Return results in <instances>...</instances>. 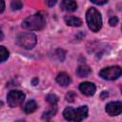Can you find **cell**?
<instances>
[{
    "label": "cell",
    "mask_w": 122,
    "mask_h": 122,
    "mask_svg": "<svg viewBox=\"0 0 122 122\" xmlns=\"http://www.w3.org/2000/svg\"><path fill=\"white\" fill-rule=\"evenodd\" d=\"M45 25L46 20L40 13H36L27 17L22 23L23 28L29 30H40L45 27Z\"/></svg>",
    "instance_id": "1"
},
{
    "label": "cell",
    "mask_w": 122,
    "mask_h": 122,
    "mask_svg": "<svg viewBox=\"0 0 122 122\" xmlns=\"http://www.w3.org/2000/svg\"><path fill=\"white\" fill-rule=\"evenodd\" d=\"M86 20H87V24L89 26V28L96 32L98 31L101 27H102V18H101V14L100 12L94 9V8H91L87 10L86 13Z\"/></svg>",
    "instance_id": "2"
},
{
    "label": "cell",
    "mask_w": 122,
    "mask_h": 122,
    "mask_svg": "<svg viewBox=\"0 0 122 122\" xmlns=\"http://www.w3.org/2000/svg\"><path fill=\"white\" fill-rule=\"evenodd\" d=\"M16 43L26 50H30L36 44V36L31 32H22L17 36Z\"/></svg>",
    "instance_id": "3"
},
{
    "label": "cell",
    "mask_w": 122,
    "mask_h": 122,
    "mask_svg": "<svg viewBox=\"0 0 122 122\" xmlns=\"http://www.w3.org/2000/svg\"><path fill=\"white\" fill-rule=\"evenodd\" d=\"M121 68L118 66H111L107 67L100 71L99 75L106 80H114L117 79L121 75Z\"/></svg>",
    "instance_id": "4"
},
{
    "label": "cell",
    "mask_w": 122,
    "mask_h": 122,
    "mask_svg": "<svg viewBox=\"0 0 122 122\" xmlns=\"http://www.w3.org/2000/svg\"><path fill=\"white\" fill-rule=\"evenodd\" d=\"M7 99H8V104L11 108H15L20 106L24 102L25 94L20 91H11L9 92Z\"/></svg>",
    "instance_id": "5"
},
{
    "label": "cell",
    "mask_w": 122,
    "mask_h": 122,
    "mask_svg": "<svg viewBox=\"0 0 122 122\" xmlns=\"http://www.w3.org/2000/svg\"><path fill=\"white\" fill-rule=\"evenodd\" d=\"M106 112L108 114L111 116H115L121 113L122 110V103L120 101H115V102H110L106 106Z\"/></svg>",
    "instance_id": "6"
},
{
    "label": "cell",
    "mask_w": 122,
    "mask_h": 122,
    "mask_svg": "<svg viewBox=\"0 0 122 122\" xmlns=\"http://www.w3.org/2000/svg\"><path fill=\"white\" fill-rule=\"evenodd\" d=\"M79 90L84 93L85 95H93L95 92V86L92 82H83L79 86Z\"/></svg>",
    "instance_id": "7"
},
{
    "label": "cell",
    "mask_w": 122,
    "mask_h": 122,
    "mask_svg": "<svg viewBox=\"0 0 122 122\" xmlns=\"http://www.w3.org/2000/svg\"><path fill=\"white\" fill-rule=\"evenodd\" d=\"M88 115V108L87 106H81L77 109H74V117L73 122H81Z\"/></svg>",
    "instance_id": "8"
},
{
    "label": "cell",
    "mask_w": 122,
    "mask_h": 122,
    "mask_svg": "<svg viewBox=\"0 0 122 122\" xmlns=\"http://www.w3.org/2000/svg\"><path fill=\"white\" fill-rule=\"evenodd\" d=\"M56 81L61 86H68L71 83V79L70 75L67 74L66 72H59L56 76Z\"/></svg>",
    "instance_id": "9"
},
{
    "label": "cell",
    "mask_w": 122,
    "mask_h": 122,
    "mask_svg": "<svg viewBox=\"0 0 122 122\" xmlns=\"http://www.w3.org/2000/svg\"><path fill=\"white\" fill-rule=\"evenodd\" d=\"M61 8L67 11H73L77 8V4L72 0H64L61 2Z\"/></svg>",
    "instance_id": "10"
},
{
    "label": "cell",
    "mask_w": 122,
    "mask_h": 122,
    "mask_svg": "<svg viewBox=\"0 0 122 122\" xmlns=\"http://www.w3.org/2000/svg\"><path fill=\"white\" fill-rule=\"evenodd\" d=\"M65 22L67 25L71 26V27H79L82 25V20L78 17L75 16H66L65 17Z\"/></svg>",
    "instance_id": "11"
},
{
    "label": "cell",
    "mask_w": 122,
    "mask_h": 122,
    "mask_svg": "<svg viewBox=\"0 0 122 122\" xmlns=\"http://www.w3.org/2000/svg\"><path fill=\"white\" fill-rule=\"evenodd\" d=\"M92 72V70L87 65H80L76 70V74L79 77H87Z\"/></svg>",
    "instance_id": "12"
},
{
    "label": "cell",
    "mask_w": 122,
    "mask_h": 122,
    "mask_svg": "<svg viewBox=\"0 0 122 122\" xmlns=\"http://www.w3.org/2000/svg\"><path fill=\"white\" fill-rule=\"evenodd\" d=\"M37 109V104L33 100H30L24 107V112L26 113H31Z\"/></svg>",
    "instance_id": "13"
},
{
    "label": "cell",
    "mask_w": 122,
    "mask_h": 122,
    "mask_svg": "<svg viewBox=\"0 0 122 122\" xmlns=\"http://www.w3.org/2000/svg\"><path fill=\"white\" fill-rule=\"evenodd\" d=\"M63 115L65 117L66 120L68 121H73V117H74V109H72L71 107H67L64 112H63Z\"/></svg>",
    "instance_id": "14"
},
{
    "label": "cell",
    "mask_w": 122,
    "mask_h": 122,
    "mask_svg": "<svg viewBox=\"0 0 122 122\" xmlns=\"http://www.w3.org/2000/svg\"><path fill=\"white\" fill-rule=\"evenodd\" d=\"M9 57V51L5 47L0 46V63L5 61Z\"/></svg>",
    "instance_id": "15"
},
{
    "label": "cell",
    "mask_w": 122,
    "mask_h": 122,
    "mask_svg": "<svg viewBox=\"0 0 122 122\" xmlns=\"http://www.w3.org/2000/svg\"><path fill=\"white\" fill-rule=\"evenodd\" d=\"M46 101L48 102V103H50L51 105H55L56 103H57V101H58V97L55 95V94H52V93H50V94H48L47 96H46Z\"/></svg>",
    "instance_id": "16"
},
{
    "label": "cell",
    "mask_w": 122,
    "mask_h": 122,
    "mask_svg": "<svg viewBox=\"0 0 122 122\" xmlns=\"http://www.w3.org/2000/svg\"><path fill=\"white\" fill-rule=\"evenodd\" d=\"M55 112H56V108H55V107H54V108L52 107L51 109H50V110L44 112L42 117H43L44 119H49V118H51V116H53V115L55 114Z\"/></svg>",
    "instance_id": "17"
},
{
    "label": "cell",
    "mask_w": 122,
    "mask_h": 122,
    "mask_svg": "<svg viewBox=\"0 0 122 122\" xmlns=\"http://www.w3.org/2000/svg\"><path fill=\"white\" fill-rule=\"evenodd\" d=\"M22 7H23V3H22L21 1H18V0L12 1L11 4H10V8H11V10H20Z\"/></svg>",
    "instance_id": "18"
},
{
    "label": "cell",
    "mask_w": 122,
    "mask_h": 122,
    "mask_svg": "<svg viewBox=\"0 0 122 122\" xmlns=\"http://www.w3.org/2000/svg\"><path fill=\"white\" fill-rule=\"evenodd\" d=\"M75 97H76V94L73 92H69L66 94V100L69 101V102H73L74 99H75Z\"/></svg>",
    "instance_id": "19"
},
{
    "label": "cell",
    "mask_w": 122,
    "mask_h": 122,
    "mask_svg": "<svg viewBox=\"0 0 122 122\" xmlns=\"http://www.w3.org/2000/svg\"><path fill=\"white\" fill-rule=\"evenodd\" d=\"M109 23H110V25L111 26H115L117 23H118V19H117V17H115V16H113V17H112L111 19H110V21H109Z\"/></svg>",
    "instance_id": "20"
},
{
    "label": "cell",
    "mask_w": 122,
    "mask_h": 122,
    "mask_svg": "<svg viewBox=\"0 0 122 122\" xmlns=\"http://www.w3.org/2000/svg\"><path fill=\"white\" fill-rule=\"evenodd\" d=\"M92 3L96 4V5H103V4H106L107 3V0H104V1H96V0H92Z\"/></svg>",
    "instance_id": "21"
},
{
    "label": "cell",
    "mask_w": 122,
    "mask_h": 122,
    "mask_svg": "<svg viewBox=\"0 0 122 122\" xmlns=\"http://www.w3.org/2000/svg\"><path fill=\"white\" fill-rule=\"evenodd\" d=\"M4 10H5V3L4 1L0 0V12H2Z\"/></svg>",
    "instance_id": "22"
},
{
    "label": "cell",
    "mask_w": 122,
    "mask_h": 122,
    "mask_svg": "<svg viewBox=\"0 0 122 122\" xmlns=\"http://www.w3.org/2000/svg\"><path fill=\"white\" fill-rule=\"evenodd\" d=\"M55 3H56L55 0H54V1H47V5H48L49 7H51V6L55 5Z\"/></svg>",
    "instance_id": "23"
},
{
    "label": "cell",
    "mask_w": 122,
    "mask_h": 122,
    "mask_svg": "<svg viewBox=\"0 0 122 122\" xmlns=\"http://www.w3.org/2000/svg\"><path fill=\"white\" fill-rule=\"evenodd\" d=\"M107 96H108V92H104L102 93V95H101V98L104 99V98L107 97Z\"/></svg>",
    "instance_id": "24"
},
{
    "label": "cell",
    "mask_w": 122,
    "mask_h": 122,
    "mask_svg": "<svg viewBox=\"0 0 122 122\" xmlns=\"http://www.w3.org/2000/svg\"><path fill=\"white\" fill-rule=\"evenodd\" d=\"M3 38H4V34H3L2 30H0V40H3Z\"/></svg>",
    "instance_id": "25"
}]
</instances>
